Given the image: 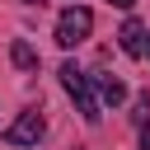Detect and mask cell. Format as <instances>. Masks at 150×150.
Masks as SVG:
<instances>
[{"instance_id": "1", "label": "cell", "mask_w": 150, "mask_h": 150, "mask_svg": "<svg viewBox=\"0 0 150 150\" xmlns=\"http://www.w3.org/2000/svg\"><path fill=\"white\" fill-rule=\"evenodd\" d=\"M56 75H61V84H66V94L75 98V108H80V117H84V122L94 127V122H98L103 112H98V98H94V89H89V75H84V70H80L75 61H66V66H61Z\"/></svg>"}, {"instance_id": "2", "label": "cell", "mask_w": 150, "mask_h": 150, "mask_svg": "<svg viewBox=\"0 0 150 150\" xmlns=\"http://www.w3.org/2000/svg\"><path fill=\"white\" fill-rule=\"evenodd\" d=\"M94 33V9H84V5H70V9H61V19H56V47H80L84 38Z\"/></svg>"}, {"instance_id": "3", "label": "cell", "mask_w": 150, "mask_h": 150, "mask_svg": "<svg viewBox=\"0 0 150 150\" xmlns=\"http://www.w3.org/2000/svg\"><path fill=\"white\" fill-rule=\"evenodd\" d=\"M47 136V117H42V108H28V112H19L9 127H5V141L9 145H38Z\"/></svg>"}, {"instance_id": "4", "label": "cell", "mask_w": 150, "mask_h": 150, "mask_svg": "<svg viewBox=\"0 0 150 150\" xmlns=\"http://www.w3.org/2000/svg\"><path fill=\"white\" fill-rule=\"evenodd\" d=\"M117 42H122V52H127V56H145L150 33L141 28V19H127V23H122V33H117Z\"/></svg>"}, {"instance_id": "5", "label": "cell", "mask_w": 150, "mask_h": 150, "mask_svg": "<svg viewBox=\"0 0 150 150\" xmlns=\"http://www.w3.org/2000/svg\"><path fill=\"white\" fill-rule=\"evenodd\" d=\"M98 94H103V103H112V108H117V103L127 98V84H122L117 75H98Z\"/></svg>"}, {"instance_id": "6", "label": "cell", "mask_w": 150, "mask_h": 150, "mask_svg": "<svg viewBox=\"0 0 150 150\" xmlns=\"http://www.w3.org/2000/svg\"><path fill=\"white\" fill-rule=\"evenodd\" d=\"M9 61H14L19 70H38V52H33L28 42H14V47H9Z\"/></svg>"}, {"instance_id": "7", "label": "cell", "mask_w": 150, "mask_h": 150, "mask_svg": "<svg viewBox=\"0 0 150 150\" xmlns=\"http://www.w3.org/2000/svg\"><path fill=\"white\" fill-rule=\"evenodd\" d=\"M131 122L145 131V122H150V94H136V103H131Z\"/></svg>"}, {"instance_id": "8", "label": "cell", "mask_w": 150, "mask_h": 150, "mask_svg": "<svg viewBox=\"0 0 150 150\" xmlns=\"http://www.w3.org/2000/svg\"><path fill=\"white\" fill-rule=\"evenodd\" d=\"M108 5H112V9H131L136 0H108Z\"/></svg>"}, {"instance_id": "9", "label": "cell", "mask_w": 150, "mask_h": 150, "mask_svg": "<svg viewBox=\"0 0 150 150\" xmlns=\"http://www.w3.org/2000/svg\"><path fill=\"white\" fill-rule=\"evenodd\" d=\"M23 5H47V0H23Z\"/></svg>"}, {"instance_id": "10", "label": "cell", "mask_w": 150, "mask_h": 150, "mask_svg": "<svg viewBox=\"0 0 150 150\" xmlns=\"http://www.w3.org/2000/svg\"><path fill=\"white\" fill-rule=\"evenodd\" d=\"M145 56H150V42H145Z\"/></svg>"}]
</instances>
